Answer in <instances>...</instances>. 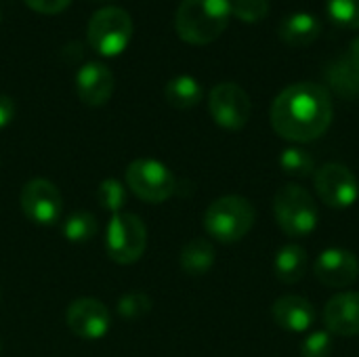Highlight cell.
Listing matches in <instances>:
<instances>
[{
  "mask_svg": "<svg viewBox=\"0 0 359 357\" xmlns=\"http://www.w3.org/2000/svg\"><path fill=\"white\" fill-rule=\"evenodd\" d=\"M332 122V99L328 88L316 82H297L284 88L271 105L273 130L294 143L322 137Z\"/></svg>",
  "mask_w": 359,
  "mask_h": 357,
  "instance_id": "obj_1",
  "label": "cell"
},
{
  "mask_svg": "<svg viewBox=\"0 0 359 357\" xmlns=\"http://www.w3.org/2000/svg\"><path fill=\"white\" fill-rule=\"evenodd\" d=\"M229 17V0H181L175 13V27L185 42L208 44L225 32Z\"/></svg>",
  "mask_w": 359,
  "mask_h": 357,
  "instance_id": "obj_2",
  "label": "cell"
},
{
  "mask_svg": "<svg viewBox=\"0 0 359 357\" xmlns=\"http://www.w3.org/2000/svg\"><path fill=\"white\" fill-rule=\"evenodd\" d=\"M273 215L280 229L294 240L311 236L320 221V213L311 194L297 183H288L278 189L273 198Z\"/></svg>",
  "mask_w": 359,
  "mask_h": 357,
  "instance_id": "obj_3",
  "label": "cell"
},
{
  "mask_svg": "<svg viewBox=\"0 0 359 357\" xmlns=\"http://www.w3.org/2000/svg\"><path fill=\"white\" fill-rule=\"evenodd\" d=\"M255 225V208L242 196H225L215 200L204 215L206 234L223 244L242 240Z\"/></svg>",
  "mask_w": 359,
  "mask_h": 357,
  "instance_id": "obj_4",
  "label": "cell"
},
{
  "mask_svg": "<svg viewBox=\"0 0 359 357\" xmlns=\"http://www.w3.org/2000/svg\"><path fill=\"white\" fill-rule=\"evenodd\" d=\"M133 17L128 15L126 8L122 6H103L99 11H95V15L88 21V44L105 55H118L126 48V44L133 38Z\"/></svg>",
  "mask_w": 359,
  "mask_h": 357,
  "instance_id": "obj_5",
  "label": "cell"
},
{
  "mask_svg": "<svg viewBox=\"0 0 359 357\" xmlns=\"http://www.w3.org/2000/svg\"><path fill=\"white\" fill-rule=\"evenodd\" d=\"M147 246V229L137 215L118 213L111 217L105 236V250L111 261L120 265L135 263L143 257Z\"/></svg>",
  "mask_w": 359,
  "mask_h": 357,
  "instance_id": "obj_6",
  "label": "cell"
},
{
  "mask_svg": "<svg viewBox=\"0 0 359 357\" xmlns=\"http://www.w3.org/2000/svg\"><path fill=\"white\" fill-rule=\"evenodd\" d=\"M126 183L137 198L149 204H160L168 200L177 189V181L170 168L158 160H147V158L128 164Z\"/></svg>",
  "mask_w": 359,
  "mask_h": 357,
  "instance_id": "obj_7",
  "label": "cell"
},
{
  "mask_svg": "<svg viewBox=\"0 0 359 357\" xmlns=\"http://www.w3.org/2000/svg\"><path fill=\"white\" fill-rule=\"evenodd\" d=\"M208 109L212 120L227 128V130H240L248 124L252 114V103L248 93L236 84V82H221L210 90L208 97Z\"/></svg>",
  "mask_w": 359,
  "mask_h": 357,
  "instance_id": "obj_8",
  "label": "cell"
},
{
  "mask_svg": "<svg viewBox=\"0 0 359 357\" xmlns=\"http://www.w3.org/2000/svg\"><path fill=\"white\" fill-rule=\"evenodd\" d=\"M21 210L38 225H55L63 215V200L55 183L46 179H32L21 189Z\"/></svg>",
  "mask_w": 359,
  "mask_h": 357,
  "instance_id": "obj_9",
  "label": "cell"
},
{
  "mask_svg": "<svg viewBox=\"0 0 359 357\" xmlns=\"http://www.w3.org/2000/svg\"><path fill=\"white\" fill-rule=\"evenodd\" d=\"M316 189L322 202L330 208L343 210L358 202L359 183L345 164H324L316 170Z\"/></svg>",
  "mask_w": 359,
  "mask_h": 357,
  "instance_id": "obj_10",
  "label": "cell"
},
{
  "mask_svg": "<svg viewBox=\"0 0 359 357\" xmlns=\"http://www.w3.org/2000/svg\"><path fill=\"white\" fill-rule=\"evenodd\" d=\"M67 328L84 341H99L109 330V311L97 299H78L69 305L67 314Z\"/></svg>",
  "mask_w": 359,
  "mask_h": 357,
  "instance_id": "obj_11",
  "label": "cell"
},
{
  "mask_svg": "<svg viewBox=\"0 0 359 357\" xmlns=\"http://www.w3.org/2000/svg\"><path fill=\"white\" fill-rule=\"evenodd\" d=\"M313 274L328 288H347L358 280V257L347 248H328L316 259Z\"/></svg>",
  "mask_w": 359,
  "mask_h": 357,
  "instance_id": "obj_12",
  "label": "cell"
},
{
  "mask_svg": "<svg viewBox=\"0 0 359 357\" xmlns=\"http://www.w3.org/2000/svg\"><path fill=\"white\" fill-rule=\"evenodd\" d=\"M114 72L101 61H88L76 74V90L86 105L97 107L107 103L114 93Z\"/></svg>",
  "mask_w": 359,
  "mask_h": 357,
  "instance_id": "obj_13",
  "label": "cell"
},
{
  "mask_svg": "<svg viewBox=\"0 0 359 357\" xmlns=\"http://www.w3.org/2000/svg\"><path fill=\"white\" fill-rule=\"evenodd\" d=\"M324 324L330 335L358 337L359 335V292H341L326 303Z\"/></svg>",
  "mask_w": 359,
  "mask_h": 357,
  "instance_id": "obj_14",
  "label": "cell"
},
{
  "mask_svg": "<svg viewBox=\"0 0 359 357\" xmlns=\"http://www.w3.org/2000/svg\"><path fill=\"white\" fill-rule=\"evenodd\" d=\"M271 316L278 326H282L288 332H305L316 322V309L313 305L299 295H286L280 297L273 303Z\"/></svg>",
  "mask_w": 359,
  "mask_h": 357,
  "instance_id": "obj_15",
  "label": "cell"
},
{
  "mask_svg": "<svg viewBox=\"0 0 359 357\" xmlns=\"http://www.w3.org/2000/svg\"><path fill=\"white\" fill-rule=\"evenodd\" d=\"M278 34L290 46H309L322 34V23H320V19L316 15L292 13L280 23Z\"/></svg>",
  "mask_w": 359,
  "mask_h": 357,
  "instance_id": "obj_16",
  "label": "cell"
},
{
  "mask_svg": "<svg viewBox=\"0 0 359 357\" xmlns=\"http://www.w3.org/2000/svg\"><path fill=\"white\" fill-rule=\"evenodd\" d=\"M307 267H309L307 250L299 244H286L284 248L278 250L276 261H273L276 278L284 284L301 282L307 274Z\"/></svg>",
  "mask_w": 359,
  "mask_h": 357,
  "instance_id": "obj_17",
  "label": "cell"
},
{
  "mask_svg": "<svg viewBox=\"0 0 359 357\" xmlns=\"http://www.w3.org/2000/svg\"><path fill=\"white\" fill-rule=\"evenodd\" d=\"M164 95H166V101L177 107V109H189L194 105L200 103L204 90H202V84L189 76V74H179L175 78H170L164 86Z\"/></svg>",
  "mask_w": 359,
  "mask_h": 357,
  "instance_id": "obj_18",
  "label": "cell"
},
{
  "mask_svg": "<svg viewBox=\"0 0 359 357\" xmlns=\"http://www.w3.org/2000/svg\"><path fill=\"white\" fill-rule=\"evenodd\" d=\"M179 263L187 276H204L215 265V246L204 238H194L181 250Z\"/></svg>",
  "mask_w": 359,
  "mask_h": 357,
  "instance_id": "obj_19",
  "label": "cell"
},
{
  "mask_svg": "<svg viewBox=\"0 0 359 357\" xmlns=\"http://www.w3.org/2000/svg\"><path fill=\"white\" fill-rule=\"evenodd\" d=\"M326 76L341 97H355L359 93V74L345 57L332 61L326 69Z\"/></svg>",
  "mask_w": 359,
  "mask_h": 357,
  "instance_id": "obj_20",
  "label": "cell"
},
{
  "mask_svg": "<svg viewBox=\"0 0 359 357\" xmlns=\"http://www.w3.org/2000/svg\"><path fill=\"white\" fill-rule=\"evenodd\" d=\"M97 219L95 215L86 213V210H78V213H72L63 223H61V234L65 236V240L69 242H88L95 238L97 234Z\"/></svg>",
  "mask_w": 359,
  "mask_h": 357,
  "instance_id": "obj_21",
  "label": "cell"
},
{
  "mask_svg": "<svg viewBox=\"0 0 359 357\" xmlns=\"http://www.w3.org/2000/svg\"><path fill=\"white\" fill-rule=\"evenodd\" d=\"M280 166L286 175L297 179H307L316 175V160L309 151L301 147H288L280 156Z\"/></svg>",
  "mask_w": 359,
  "mask_h": 357,
  "instance_id": "obj_22",
  "label": "cell"
},
{
  "mask_svg": "<svg viewBox=\"0 0 359 357\" xmlns=\"http://www.w3.org/2000/svg\"><path fill=\"white\" fill-rule=\"evenodd\" d=\"M326 11L332 23L347 29H359V0H326Z\"/></svg>",
  "mask_w": 359,
  "mask_h": 357,
  "instance_id": "obj_23",
  "label": "cell"
},
{
  "mask_svg": "<svg viewBox=\"0 0 359 357\" xmlns=\"http://www.w3.org/2000/svg\"><path fill=\"white\" fill-rule=\"evenodd\" d=\"M97 198H99V204L105 210L118 215L124 208V204H126V189H124V185L118 179H105L99 185Z\"/></svg>",
  "mask_w": 359,
  "mask_h": 357,
  "instance_id": "obj_24",
  "label": "cell"
},
{
  "mask_svg": "<svg viewBox=\"0 0 359 357\" xmlns=\"http://www.w3.org/2000/svg\"><path fill=\"white\" fill-rule=\"evenodd\" d=\"M118 311L124 320H139L151 311V299L141 292H130L124 295L118 301Z\"/></svg>",
  "mask_w": 359,
  "mask_h": 357,
  "instance_id": "obj_25",
  "label": "cell"
},
{
  "mask_svg": "<svg viewBox=\"0 0 359 357\" xmlns=\"http://www.w3.org/2000/svg\"><path fill=\"white\" fill-rule=\"evenodd\" d=\"M231 13L248 23L261 21L269 15V0H229Z\"/></svg>",
  "mask_w": 359,
  "mask_h": 357,
  "instance_id": "obj_26",
  "label": "cell"
},
{
  "mask_svg": "<svg viewBox=\"0 0 359 357\" xmlns=\"http://www.w3.org/2000/svg\"><path fill=\"white\" fill-rule=\"evenodd\" d=\"M332 335L328 330H316L305 337L301 345V356L303 357H330L332 353Z\"/></svg>",
  "mask_w": 359,
  "mask_h": 357,
  "instance_id": "obj_27",
  "label": "cell"
},
{
  "mask_svg": "<svg viewBox=\"0 0 359 357\" xmlns=\"http://www.w3.org/2000/svg\"><path fill=\"white\" fill-rule=\"evenodd\" d=\"M32 8L40 11V13H59L63 11L72 0H25Z\"/></svg>",
  "mask_w": 359,
  "mask_h": 357,
  "instance_id": "obj_28",
  "label": "cell"
},
{
  "mask_svg": "<svg viewBox=\"0 0 359 357\" xmlns=\"http://www.w3.org/2000/svg\"><path fill=\"white\" fill-rule=\"evenodd\" d=\"M13 116H15V101L8 95L0 93V128L11 124Z\"/></svg>",
  "mask_w": 359,
  "mask_h": 357,
  "instance_id": "obj_29",
  "label": "cell"
},
{
  "mask_svg": "<svg viewBox=\"0 0 359 357\" xmlns=\"http://www.w3.org/2000/svg\"><path fill=\"white\" fill-rule=\"evenodd\" d=\"M345 59L351 63V67H353V69L359 74V38H355V40L351 42L349 50L345 53Z\"/></svg>",
  "mask_w": 359,
  "mask_h": 357,
  "instance_id": "obj_30",
  "label": "cell"
},
{
  "mask_svg": "<svg viewBox=\"0 0 359 357\" xmlns=\"http://www.w3.org/2000/svg\"><path fill=\"white\" fill-rule=\"evenodd\" d=\"M0 353H2V341H0Z\"/></svg>",
  "mask_w": 359,
  "mask_h": 357,
  "instance_id": "obj_31",
  "label": "cell"
}]
</instances>
